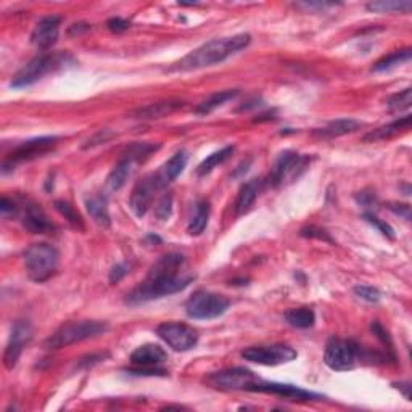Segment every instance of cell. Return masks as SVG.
Returning <instances> with one entry per match:
<instances>
[{
  "label": "cell",
  "instance_id": "obj_3",
  "mask_svg": "<svg viewBox=\"0 0 412 412\" xmlns=\"http://www.w3.org/2000/svg\"><path fill=\"white\" fill-rule=\"evenodd\" d=\"M60 266V251L51 243H33L24 251V267L29 279L42 284L55 274Z\"/></svg>",
  "mask_w": 412,
  "mask_h": 412
},
{
  "label": "cell",
  "instance_id": "obj_8",
  "mask_svg": "<svg viewBox=\"0 0 412 412\" xmlns=\"http://www.w3.org/2000/svg\"><path fill=\"white\" fill-rule=\"evenodd\" d=\"M165 361H168V353L160 345H142L131 355L134 369H129V372L134 375H165L166 370L160 369Z\"/></svg>",
  "mask_w": 412,
  "mask_h": 412
},
{
  "label": "cell",
  "instance_id": "obj_26",
  "mask_svg": "<svg viewBox=\"0 0 412 412\" xmlns=\"http://www.w3.org/2000/svg\"><path fill=\"white\" fill-rule=\"evenodd\" d=\"M210 213H211L210 203H208L206 200L198 201L197 206H195V213H193V216L190 217V222H188V226H187L188 234H190V235H201L203 231H205L206 226H208Z\"/></svg>",
  "mask_w": 412,
  "mask_h": 412
},
{
  "label": "cell",
  "instance_id": "obj_19",
  "mask_svg": "<svg viewBox=\"0 0 412 412\" xmlns=\"http://www.w3.org/2000/svg\"><path fill=\"white\" fill-rule=\"evenodd\" d=\"M186 103L181 100H163L156 103H148L145 107L137 108L131 113L132 118L137 119H160L165 116H170L172 113L181 110Z\"/></svg>",
  "mask_w": 412,
  "mask_h": 412
},
{
  "label": "cell",
  "instance_id": "obj_35",
  "mask_svg": "<svg viewBox=\"0 0 412 412\" xmlns=\"http://www.w3.org/2000/svg\"><path fill=\"white\" fill-rule=\"evenodd\" d=\"M155 215L158 220H161V221L170 220L172 215V195L171 193H166V195H163L160 198V201H158L155 206Z\"/></svg>",
  "mask_w": 412,
  "mask_h": 412
},
{
  "label": "cell",
  "instance_id": "obj_12",
  "mask_svg": "<svg viewBox=\"0 0 412 412\" xmlns=\"http://www.w3.org/2000/svg\"><path fill=\"white\" fill-rule=\"evenodd\" d=\"M242 357L260 366H280L295 361L298 353L289 345H267L245 348L242 351Z\"/></svg>",
  "mask_w": 412,
  "mask_h": 412
},
{
  "label": "cell",
  "instance_id": "obj_2",
  "mask_svg": "<svg viewBox=\"0 0 412 412\" xmlns=\"http://www.w3.org/2000/svg\"><path fill=\"white\" fill-rule=\"evenodd\" d=\"M251 36L247 33L235 34V36L231 37H222V39H213V41H208L201 44L200 47H197L195 51L187 53L186 57L179 60V62L172 63L168 71L170 73H187V71H195V69L201 68H210L215 66V64H220L226 62L227 58L235 55L243 48L250 46Z\"/></svg>",
  "mask_w": 412,
  "mask_h": 412
},
{
  "label": "cell",
  "instance_id": "obj_10",
  "mask_svg": "<svg viewBox=\"0 0 412 412\" xmlns=\"http://www.w3.org/2000/svg\"><path fill=\"white\" fill-rule=\"evenodd\" d=\"M258 380L260 377L245 367H232V369L213 372L205 379L206 384L213 388L226 391H250L251 385Z\"/></svg>",
  "mask_w": 412,
  "mask_h": 412
},
{
  "label": "cell",
  "instance_id": "obj_15",
  "mask_svg": "<svg viewBox=\"0 0 412 412\" xmlns=\"http://www.w3.org/2000/svg\"><path fill=\"white\" fill-rule=\"evenodd\" d=\"M250 391L253 393H271L277 396H284L287 400H295V401H316L321 400L322 396L317 393H312V391L303 390L296 385H289V384H277V382H265L258 380L251 385Z\"/></svg>",
  "mask_w": 412,
  "mask_h": 412
},
{
  "label": "cell",
  "instance_id": "obj_30",
  "mask_svg": "<svg viewBox=\"0 0 412 412\" xmlns=\"http://www.w3.org/2000/svg\"><path fill=\"white\" fill-rule=\"evenodd\" d=\"M234 150H235V147H224L220 152L211 153V155L208 158H205V160L200 163V166H198V170H197L198 176L210 174V172L215 170V168H217L220 165H222L224 161L229 160V158L232 156V153H234Z\"/></svg>",
  "mask_w": 412,
  "mask_h": 412
},
{
  "label": "cell",
  "instance_id": "obj_18",
  "mask_svg": "<svg viewBox=\"0 0 412 412\" xmlns=\"http://www.w3.org/2000/svg\"><path fill=\"white\" fill-rule=\"evenodd\" d=\"M21 222L24 229L31 232V234H48L55 229L53 222L48 220L47 213L42 210L41 205L34 201H28L23 206Z\"/></svg>",
  "mask_w": 412,
  "mask_h": 412
},
{
  "label": "cell",
  "instance_id": "obj_9",
  "mask_svg": "<svg viewBox=\"0 0 412 412\" xmlns=\"http://www.w3.org/2000/svg\"><path fill=\"white\" fill-rule=\"evenodd\" d=\"M307 161L310 158L303 156L300 153L285 150L282 152L279 158H277L274 166H272L269 183L272 187H280L285 183L296 181L303 171L306 170Z\"/></svg>",
  "mask_w": 412,
  "mask_h": 412
},
{
  "label": "cell",
  "instance_id": "obj_17",
  "mask_svg": "<svg viewBox=\"0 0 412 412\" xmlns=\"http://www.w3.org/2000/svg\"><path fill=\"white\" fill-rule=\"evenodd\" d=\"M60 24H62V18L55 17V15L42 18L33 29L31 42L41 51H47L55 46L60 36Z\"/></svg>",
  "mask_w": 412,
  "mask_h": 412
},
{
  "label": "cell",
  "instance_id": "obj_7",
  "mask_svg": "<svg viewBox=\"0 0 412 412\" xmlns=\"http://www.w3.org/2000/svg\"><path fill=\"white\" fill-rule=\"evenodd\" d=\"M359 359H362V348L353 340L332 339L325 346L324 362L332 370H351Z\"/></svg>",
  "mask_w": 412,
  "mask_h": 412
},
{
  "label": "cell",
  "instance_id": "obj_41",
  "mask_svg": "<svg viewBox=\"0 0 412 412\" xmlns=\"http://www.w3.org/2000/svg\"><path fill=\"white\" fill-rule=\"evenodd\" d=\"M129 26H131V24L123 18H111L110 21H108V28H110V31L113 33H123L129 29Z\"/></svg>",
  "mask_w": 412,
  "mask_h": 412
},
{
  "label": "cell",
  "instance_id": "obj_38",
  "mask_svg": "<svg viewBox=\"0 0 412 412\" xmlns=\"http://www.w3.org/2000/svg\"><path fill=\"white\" fill-rule=\"evenodd\" d=\"M301 235L310 237V238H319V240H325V242L332 243V238L329 237V234H327L324 229H319V227H314V226L301 229Z\"/></svg>",
  "mask_w": 412,
  "mask_h": 412
},
{
  "label": "cell",
  "instance_id": "obj_27",
  "mask_svg": "<svg viewBox=\"0 0 412 412\" xmlns=\"http://www.w3.org/2000/svg\"><path fill=\"white\" fill-rule=\"evenodd\" d=\"M285 321L295 329H310L314 325L316 314L311 307H295L285 312Z\"/></svg>",
  "mask_w": 412,
  "mask_h": 412
},
{
  "label": "cell",
  "instance_id": "obj_1",
  "mask_svg": "<svg viewBox=\"0 0 412 412\" xmlns=\"http://www.w3.org/2000/svg\"><path fill=\"white\" fill-rule=\"evenodd\" d=\"M183 267H186V256L181 253L163 255L150 267L145 280L126 296V303L137 306L187 289L195 280V276H182Z\"/></svg>",
  "mask_w": 412,
  "mask_h": 412
},
{
  "label": "cell",
  "instance_id": "obj_33",
  "mask_svg": "<svg viewBox=\"0 0 412 412\" xmlns=\"http://www.w3.org/2000/svg\"><path fill=\"white\" fill-rule=\"evenodd\" d=\"M411 103H412V89L408 87L404 89V91L391 96L388 98V102H386V105H388V110L391 113H400V111L409 110Z\"/></svg>",
  "mask_w": 412,
  "mask_h": 412
},
{
  "label": "cell",
  "instance_id": "obj_37",
  "mask_svg": "<svg viewBox=\"0 0 412 412\" xmlns=\"http://www.w3.org/2000/svg\"><path fill=\"white\" fill-rule=\"evenodd\" d=\"M364 220L369 222V224H372L375 227V229H379V232H382L385 237L388 238H395V234H393V229L386 224V222H384L382 220H379L374 213H364Z\"/></svg>",
  "mask_w": 412,
  "mask_h": 412
},
{
  "label": "cell",
  "instance_id": "obj_39",
  "mask_svg": "<svg viewBox=\"0 0 412 412\" xmlns=\"http://www.w3.org/2000/svg\"><path fill=\"white\" fill-rule=\"evenodd\" d=\"M370 329H372V332H374V335H377V339H380L382 341H384L385 345L391 346V340H390V337H388V332H386V330L384 329V325H382L379 321L372 322Z\"/></svg>",
  "mask_w": 412,
  "mask_h": 412
},
{
  "label": "cell",
  "instance_id": "obj_20",
  "mask_svg": "<svg viewBox=\"0 0 412 412\" xmlns=\"http://www.w3.org/2000/svg\"><path fill=\"white\" fill-rule=\"evenodd\" d=\"M409 129H411V116L408 115V116H404V118L396 119V121L390 123V124H385V126H380V127L374 129V131H370L369 134H366L362 141L367 142V143L390 141V138L400 136V134L408 132Z\"/></svg>",
  "mask_w": 412,
  "mask_h": 412
},
{
  "label": "cell",
  "instance_id": "obj_25",
  "mask_svg": "<svg viewBox=\"0 0 412 412\" xmlns=\"http://www.w3.org/2000/svg\"><path fill=\"white\" fill-rule=\"evenodd\" d=\"M187 161H188V155L187 152H177L176 155H172L170 160L166 161V165L163 166V170L158 172L161 177V181L165 182V186H168V183L176 181V179L182 174L183 170H186L187 166Z\"/></svg>",
  "mask_w": 412,
  "mask_h": 412
},
{
  "label": "cell",
  "instance_id": "obj_34",
  "mask_svg": "<svg viewBox=\"0 0 412 412\" xmlns=\"http://www.w3.org/2000/svg\"><path fill=\"white\" fill-rule=\"evenodd\" d=\"M156 150H158V145H153V143H147V142H137V143H132L124 155L132 158L134 161L138 163V161L145 160L147 156H150L152 153Z\"/></svg>",
  "mask_w": 412,
  "mask_h": 412
},
{
  "label": "cell",
  "instance_id": "obj_46",
  "mask_svg": "<svg viewBox=\"0 0 412 412\" xmlns=\"http://www.w3.org/2000/svg\"><path fill=\"white\" fill-rule=\"evenodd\" d=\"M357 200H359L361 205L369 206V205H372V203H375V195H374V193L361 192V197H357Z\"/></svg>",
  "mask_w": 412,
  "mask_h": 412
},
{
  "label": "cell",
  "instance_id": "obj_24",
  "mask_svg": "<svg viewBox=\"0 0 412 412\" xmlns=\"http://www.w3.org/2000/svg\"><path fill=\"white\" fill-rule=\"evenodd\" d=\"M134 165H136V161H134L132 158L124 155L123 160L119 161L118 165L113 168L110 174H108V179H107L108 187H110L111 190H119V188L126 186L127 179L131 177L134 171Z\"/></svg>",
  "mask_w": 412,
  "mask_h": 412
},
{
  "label": "cell",
  "instance_id": "obj_16",
  "mask_svg": "<svg viewBox=\"0 0 412 412\" xmlns=\"http://www.w3.org/2000/svg\"><path fill=\"white\" fill-rule=\"evenodd\" d=\"M58 137L55 136H46V137H36L31 138V141L23 142L21 145H18L12 152L8 160L12 163H19V161H31L34 158L46 155L47 152H51L53 147L57 145Z\"/></svg>",
  "mask_w": 412,
  "mask_h": 412
},
{
  "label": "cell",
  "instance_id": "obj_28",
  "mask_svg": "<svg viewBox=\"0 0 412 412\" xmlns=\"http://www.w3.org/2000/svg\"><path fill=\"white\" fill-rule=\"evenodd\" d=\"M238 96V91L237 89H231V91H221V92H216L213 93L206 98L205 102H201L200 105L195 108V111L198 115H208V113H211L213 110H216L217 107L224 105L226 102L232 100V98H235Z\"/></svg>",
  "mask_w": 412,
  "mask_h": 412
},
{
  "label": "cell",
  "instance_id": "obj_14",
  "mask_svg": "<svg viewBox=\"0 0 412 412\" xmlns=\"http://www.w3.org/2000/svg\"><path fill=\"white\" fill-rule=\"evenodd\" d=\"M33 339V327L28 321H18L15 322L12 335H10V340L7 343V348H5L3 353V364L8 370H12L15 366L18 364L19 357L29 341Z\"/></svg>",
  "mask_w": 412,
  "mask_h": 412
},
{
  "label": "cell",
  "instance_id": "obj_36",
  "mask_svg": "<svg viewBox=\"0 0 412 412\" xmlns=\"http://www.w3.org/2000/svg\"><path fill=\"white\" fill-rule=\"evenodd\" d=\"M353 292L357 298H361V300H364L367 303H377L380 301L382 298L380 292L377 290L375 287H370V285H356Z\"/></svg>",
  "mask_w": 412,
  "mask_h": 412
},
{
  "label": "cell",
  "instance_id": "obj_21",
  "mask_svg": "<svg viewBox=\"0 0 412 412\" xmlns=\"http://www.w3.org/2000/svg\"><path fill=\"white\" fill-rule=\"evenodd\" d=\"M261 181L260 179H253V181H248L242 186L240 192H238L237 201H235V213L237 216L247 215L248 211L251 210V206L255 205L258 193H260L261 188Z\"/></svg>",
  "mask_w": 412,
  "mask_h": 412
},
{
  "label": "cell",
  "instance_id": "obj_45",
  "mask_svg": "<svg viewBox=\"0 0 412 412\" xmlns=\"http://www.w3.org/2000/svg\"><path fill=\"white\" fill-rule=\"evenodd\" d=\"M335 3H325V2H303V3H298V7H305V8H329V7H334Z\"/></svg>",
  "mask_w": 412,
  "mask_h": 412
},
{
  "label": "cell",
  "instance_id": "obj_43",
  "mask_svg": "<svg viewBox=\"0 0 412 412\" xmlns=\"http://www.w3.org/2000/svg\"><path fill=\"white\" fill-rule=\"evenodd\" d=\"M390 210L393 211L395 215L404 217V220H408V221L411 220V206L409 205H400V203H391Z\"/></svg>",
  "mask_w": 412,
  "mask_h": 412
},
{
  "label": "cell",
  "instance_id": "obj_40",
  "mask_svg": "<svg viewBox=\"0 0 412 412\" xmlns=\"http://www.w3.org/2000/svg\"><path fill=\"white\" fill-rule=\"evenodd\" d=\"M129 272V266L127 265H116L113 266V269L110 271V282L111 284H118L119 280L123 279Z\"/></svg>",
  "mask_w": 412,
  "mask_h": 412
},
{
  "label": "cell",
  "instance_id": "obj_42",
  "mask_svg": "<svg viewBox=\"0 0 412 412\" xmlns=\"http://www.w3.org/2000/svg\"><path fill=\"white\" fill-rule=\"evenodd\" d=\"M17 211V205H15L13 200H10V198L3 197L2 201H0V213H2L3 217H8L10 215H13V213Z\"/></svg>",
  "mask_w": 412,
  "mask_h": 412
},
{
  "label": "cell",
  "instance_id": "obj_32",
  "mask_svg": "<svg viewBox=\"0 0 412 412\" xmlns=\"http://www.w3.org/2000/svg\"><path fill=\"white\" fill-rule=\"evenodd\" d=\"M55 210L60 213V215L64 216V220H66L69 224H71L74 229H79V231H84V221L79 213L74 210V208L69 205L68 201L64 200H57L55 201Z\"/></svg>",
  "mask_w": 412,
  "mask_h": 412
},
{
  "label": "cell",
  "instance_id": "obj_22",
  "mask_svg": "<svg viewBox=\"0 0 412 412\" xmlns=\"http://www.w3.org/2000/svg\"><path fill=\"white\" fill-rule=\"evenodd\" d=\"M86 208L89 215L98 226L103 229H108L111 226V216L108 210V201L103 195H92L86 198Z\"/></svg>",
  "mask_w": 412,
  "mask_h": 412
},
{
  "label": "cell",
  "instance_id": "obj_29",
  "mask_svg": "<svg viewBox=\"0 0 412 412\" xmlns=\"http://www.w3.org/2000/svg\"><path fill=\"white\" fill-rule=\"evenodd\" d=\"M367 10L372 13H411L412 2L409 0H380L367 3Z\"/></svg>",
  "mask_w": 412,
  "mask_h": 412
},
{
  "label": "cell",
  "instance_id": "obj_31",
  "mask_svg": "<svg viewBox=\"0 0 412 412\" xmlns=\"http://www.w3.org/2000/svg\"><path fill=\"white\" fill-rule=\"evenodd\" d=\"M411 57H412L411 48H404V51H396L393 53H390V55L380 58L379 62H375L374 66H372V71H375V73L388 71V69H393V68L398 66V64H403L406 62H409Z\"/></svg>",
  "mask_w": 412,
  "mask_h": 412
},
{
  "label": "cell",
  "instance_id": "obj_13",
  "mask_svg": "<svg viewBox=\"0 0 412 412\" xmlns=\"http://www.w3.org/2000/svg\"><path fill=\"white\" fill-rule=\"evenodd\" d=\"M165 187V182L161 181L160 174H150L143 177L141 182L134 187L131 200H129V206L134 215L137 217H143L150 210L153 198H155V193L160 190V188Z\"/></svg>",
  "mask_w": 412,
  "mask_h": 412
},
{
  "label": "cell",
  "instance_id": "obj_11",
  "mask_svg": "<svg viewBox=\"0 0 412 412\" xmlns=\"http://www.w3.org/2000/svg\"><path fill=\"white\" fill-rule=\"evenodd\" d=\"M156 334L174 351H190L198 343V332L182 322H165L156 327Z\"/></svg>",
  "mask_w": 412,
  "mask_h": 412
},
{
  "label": "cell",
  "instance_id": "obj_23",
  "mask_svg": "<svg viewBox=\"0 0 412 412\" xmlns=\"http://www.w3.org/2000/svg\"><path fill=\"white\" fill-rule=\"evenodd\" d=\"M362 126L359 121L356 119H335L327 124V126L316 129L314 136L322 137V138H334V137H340V136H346V134H351L357 131Z\"/></svg>",
  "mask_w": 412,
  "mask_h": 412
},
{
  "label": "cell",
  "instance_id": "obj_6",
  "mask_svg": "<svg viewBox=\"0 0 412 412\" xmlns=\"http://www.w3.org/2000/svg\"><path fill=\"white\" fill-rule=\"evenodd\" d=\"M229 298L208 290H198L186 303V312L188 317L198 321L216 319L229 310Z\"/></svg>",
  "mask_w": 412,
  "mask_h": 412
},
{
  "label": "cell",
  "instance_id": "obj_4",
  "mask_svg": "<svg viewBox=\"0 0 412 412\" xmlns=\"http://www.w3.org/2000/svg\"><path fill=\"white\" fill-rule=\"evenodd\" d=\"M68 63H73V58L68 53H41L28 62L12 79V87L21 89L33 86L41 81L47 74L55 73L58 69L66 68Z\"/></svg>",
  "mask_w": 412,
  "mask_h": 412
},
{
  "label": "cell",
  "instance_id": "obj_5",
  "mask_svg": "<svg viewBox=\"0 0 412 412\" xmlns=\"http://www.w3.org/2000/svg\"><path fill=\"white\" fill-rule=\"evenodd\" d=\"M108 325L100 321H73L63 324L46 341V348L60 350L66 348L69 345L79 343V341L93 339L105 334Z\"/></svg>",
  "mask_w": 412,
  "mask_h": 412
},
{
  "label": "cell",
  "instance_id": "obj_44",
  "mask_svg": "<svg viewBox=\"0 0 412 412\" xmlns=\"http://www.w3.org/2000/svg\"><path fill=\"white\" fill-rule=\"evenodd\" d=\"M110 137H111V134L108 132V131L100 132V134H98V136H96L93 138H91V141H89V143H87L86 147H93V145H97V143H102V142L105 143Z\"/></svg>",
  "mask_w": 412,
  "mask_h": 412
}]
</instances>
